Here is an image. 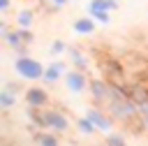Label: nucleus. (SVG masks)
I'll return each instance as SVG.
<instances>
[{
	"mask_svg": "<svg viewBox=\"0 0 148 146\" xmlns=\"http://www.w3.org/2000/svg\"><path fill=\"white\" fill-rule=\"evenodd\" d=\"M69 2H72V0H69Z\"/></svg>",
	"mask_w": 148,
	"mask_h": 146,
	"instance_id": "23",
	"label": "nucleus"
},
{
	"mask_svg": "<svg viewBox=\"0 0 148 146\" xmlns=\"http://www.w3.org/2000/svg\"><path fill=\"white\" fill-rule=\"evenodd\" d=\"M44 123H46V130H51V132H65L67 125H69L65 114H60L56 109H46L44 111Z\"/></svg>",
	"mask_w": 148,
	"mask_h": 146,
	"instance_id": "4",
	"label": "nucleus"
},
{
	"mask_svg": "<svg viewBox=\"0 0 148 146\" xmlns=\"http://www.w3.org/2000/svg\"><path fill=\"white\" fill-rule=\"evenodd\" d=\"M14 70L18 72V76H23V79H28V81H37V79L44 76V70H46V67H44L39 60H35V58H30V56L25 53V56H18Z\"/></svg>",
	"mask_w": 148,
	"mask_h": 146,
	"instance_id": "1",
	"label": "nucleus"
},
{
	"mask_svg": "<svg viewBox=\"0 0 148 146\" xmlns=\"http://www.w3.org/2000/svg\"><path fill=\"white\" fill-rule=\"evenodd\" d=\"M102 70L106 72V76H109V79H111L113 83H118V81H123V76H125V72H123V67H120V63H116V60H106Z\"/></svg>",
	"mask_w": 148,
	"mask_h": 146,
	"instance_id": "8",
	"label": "nucleus"
},
{
	"mask_svg": "<svg viewBox=\"0 0 148 146\" xmlns=\"http://www.w3.org/2000/svg\"><path fill=\"white\" fill-rule=\"evenodd\" d=\"M49 2H51V5H56V7L60 9V7H65V5L69 2V0H49Z\"/></svg>",
	"mask_w": 148,
	"mask_h": 146,
	"instance_id": "21",
	"label": "nucleus"
},
{
	"mask_svg": "<svg viewBox=\"0 0 148 146\" xmlns=\"http://www.w3.org/2000/svg\"><path fill=\"white\" fill-rule=\"evenodd\" d=\"M14 102H16V95L2 88V90H0V107H2V109H12Z\"/></svg>",
	"mask_w": 148,
	"mask_h": 146,
	"instance_id": "15",
	"label": "nucleus"
},
{
	"mask_svg": "<svg viewBox=\"0 0 148 146\" xmlns=\"http://www.w3.org/2000/svg\"><path fill=\"white\" fill-rule=\"evenodd\" d=\"M32 21H35V12H32V9H21V12L16 14V23L23 25V28H30Z\"/></svg>",
	"mask_w": 148,
	"mask_h": 146,
	"instance_id": "13",
	"label": "nucleus"
},
{
	"mask_svg": "<svg viewBox=\"0 0 148 146\" xmlns=\"http://www.w3.org/2000/svg\"><path fill=\"white\" fill-rule=\"evenodd\" d=\"M65 86H67V90L69 93H81V90H86V86H88V79H86V72L83 70H69V72H65Z\"/></svg>",
	"mask_w": 148,
	"mask_h": 146,
	"instance_id": "3",
	"label": "nucleus"
},
{
	"mask_svg": "<svg viewBox=\"0 0 148 146\" xmlns=\"http://www.w3.org/2000/svg\"><path fill=\"white\" fill-rule=\"evenodd\" d=\"M69 60H72V65L76 67V70H88V60H86V56L81 53V49H76V46H72L69 49Z\"/></svg>",
	"mask_w": 148,
	"mask_h": 146,
	"instance_id": "10",
	"label": "nucleus"
},
{
	"mask_svg": "<svg viewBox=\"0 0 148 146\" xmlns=\"http://www.w3.org/2000/svg\"><path fill=\"white\" fill-rule=\"evenodd\" d=\"M2 37H5V42H7V44L14 49V51H18L21 56H25V51H28L25 46H28V44L35 39V35H32L28 28H23V25H18L16 30H7Z\"/></svg>",
	"mask_w": 148,
	"mask_h": 146,
	"instance_id": "2",
	"label": "nucleus"
},
{
	"mask_svg": "<svg viewBox=\"0 0 148 146\" xmlns=\"http://www.w3.org/2000/svg\"><path fill=\"white\" fill-rule=\"evenodd\" d=\"M35 141L42 146H58L56 134H44V132H35Z\"/></svg>",
	"mask_w": 148,
	"mask_h": 146,
	"instance_id": "16",
	"label": "nucleus"
},
{
	"mask_svg": "<svg viewBox=\"0 0 148 146\" xmlns=\"http://www.w3.org/2000/svg\"><path fill=\"white\" fill-rule=\"evenodd\" d=\"M9 9V0H0V12H7Z\"/></svg>",
	"mask_w": 148,
	"mask_h": 146,
	"instance_id": "22",
	"label": "nucleus"
},
{
	"mask_svg": "<svg viewBox=\"0 0 148 146\" xmlns=\"http://www.w3.org/2000/svg\"><path fill=\"white\" fill-rule=\"evenodd\" d=\"M95 9L113 12V9H118V2H116V0H90V2H88V12H95Z\"/></svg>",
	"mask_w": 148,
	"mask_h": 146,
	"instance_id": "11",
	"label": "nucleus"
},
{
	"mask_svg": "<svg viewBox=\"0 0 148 146\" xmlns=\"http://www.w3.org/2000/svg\"><path fill=\"white\" fill-rule=\"evenodd\" d=\"M65 49H67V46H65V42H62V39H56V42L51 44V49H49V53H51V56H60V53H62Z\"/></svg>",
	"mask_w": 148,
	"mask_h": 146,
	"instance_id": "18",
	"label": "nucleus"
},
{
	"mask_svg": "<svg viewBox=\"0 0 148 146\" xmlns=\"http://www.w3.org/2000/svg\"><path fill=\"white\" fill-rule=\"evenodd\" d=\"M106 144H109V146H123L125 139H123L120 134H109V137H106Z\"/></svg>",
	"mask_w": 148,
	"mask_h": 146,
	"instance_id": "19",
	"label": "nucleus"
},
{
	"mask_svg": "<svg viewBox=\"0 0 148 146\" xmlns=\"http://www.w3.org/2000/svg\"><path fill=\"white\" fill-rule=\"evenodd\" d=\"M90 16H92L97 23H102V25H106V23L111 21V14H109V12H102V9H95V12H90Z\"/></svg>",
	"mask_w": 148,
	"mask_h": 146,
	"instance_id": "17",
	"label": "nucleus"
},
{
	"mask_svg": "<svg viewBox=\"0 0 148 146\" xmlns=\"http://www.w3.org/2000/svg\"><path fill=\"white\" fill-rule=\"evenodd\" d=\"M65 67H67L65 63H51V65H46L42 81L44 83H56L58 79H65Z\"/></svg>",
	"mask_w": 148,
	"mask_h": 146,
	"instance_id": "7",
	"label": "nucleus"
},
{
	"mask_svg": "<svg viewBox=\"0 0 148 146\" xmlns=\"http://www.w3.org/2000/svg\"><path fill=\"white\" fill-rule=\"evenodd\" d=\"M76 127H79V132H83V134H95V123L88 118V116H83V118H79L76 121Z\"/></svg>",
	"mask_w": 148,
	"mask_h": 146,
	"instance_id": "14",
	"label": "nucleus"
},
{
	"mask_svg": "<svg viewBox=\"0 0 148 146\" xmlns=\"http://www.w3.org/2000/svg\"><path fill=\"white\" fill-rule=\"evenodd\" d=\"M106 114H109L106 109H88V111H86V116L95 123V127H97V130H102V132H111V127H113L111 118H113V116L109 118Z\"/></svg>",
	"mask_w": 148,
	"mask_h": 146,
	"instance_id": "5",
	"label": "nucleus"
},
{
	"mask_svg": "<svg viewBox=\"0 0 148 146\" xmlns=\"http://www.w3.org/2000/svg\"><path fill=\"white\" fill-rule=\"evenodd\" d=\"M5 90H9V93L18 95V93H21V86H16V83H9V81H7V83H5Z\"/></svg>",
	"mask_w": 148,
	"mask_h": 146,
	"instance_id": "20",
	"label": "nucleus"
},
{
	"mask_svg": "<svg viewBox=\"0 0 148 146\" xmlns=\"http://www.w3.org/2000/svg\"><path fill=\"white\" fill-rule=\"evenodd\" d=\"M130 97L136 102V104H141V102H148V90H146V86H132L130 88Z\"/></svg>",
	"mask_w": 148,
	"mask_h": 146,
	"instance_id": "12",
	"label": "nucleus"
},
{
	"mask_svg": "<svg viewBox=\"0 0 148 146\" xmlns=\"http://www.w3.org/2000/svg\"><path fill=\"white\" fill-rule=\"evenodd\" d=\"M46 102H49V95H46V90L44 88H39V86H32V88H28L25 90V104L28 107H46Z\"/></svg>",
	"mask_w": 148,
	"mask_h": 146,
	"instance_id": "6",
	"label": "nucleus"
},
{
	"mask_svg": "<svg viewBox=\"0 0 148 146\" xmlns=\"http://www.w3.org/2000/svg\"><path fill=\"white\" fill-rule=\"evenodd\" d=\"M95 19L92 16H81V19H76L74 21V30L79 32V35H90L92 30H95Z\"/></svg>",
	"mask_w": 148,
	"mask_h": 146,
	"instance_id": "9",
	"label": "nucleus"
}]
</instances>
